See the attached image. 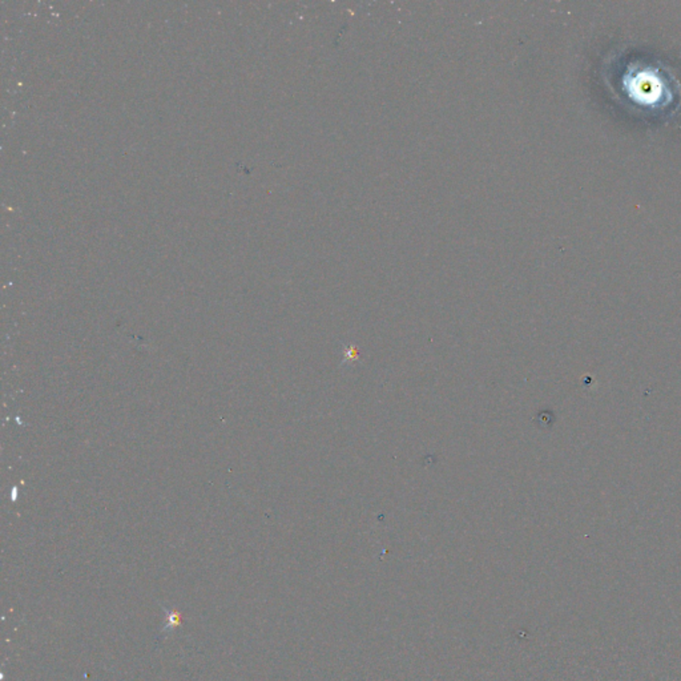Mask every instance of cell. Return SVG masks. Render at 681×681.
Instances as JSON below:
<instances>
[{"mask_svg": "<svg viewBox=\"0 0 681 681\" xmlns=\"http://www.w3.org/2000/svg\"><path fill=\"white\" fill-rule=\"evenodd\" d=\"M632 95L638 103L642 104H656L663 97L665 90L661 78L656 77V73L651 72H640L633 77V83L629 86Z\"/></svg>", "mask_w": 681, "mask_h": 681, "instance_id": "6da1fadb", "label": "cell"}]
</instances>
